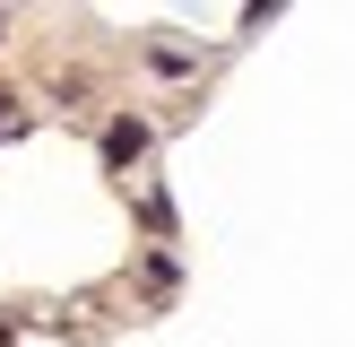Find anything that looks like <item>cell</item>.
Here are the masks:
<instances>
[{"label": "cell", "mask_w": 355, "mask_h": 347, "mask_svg": "<svg viewBox=\"0 0 355 347\" xmlns=\"http://www.w3.org/2000/svg\"><path fill=\"white\" fill-rule=\"evenodd\" d=\"M139 156H148V121H139V113H121L113 130H104V165H139Z\"/></svg>", "instance_id": "obj_1"}, {"label": "cell", "mask_w": 355, "mask_h": 347, "mask_svg": "<svg viewBox=\"0 0 355 347\" xmlns=\"http://www.w3.org/2000/svg\"><path fill=\"white\" fill-rule=\"evenodd\" d=\"M0 139H17V113H0Z\"/></svg>", "instance_id": "obj_2"}]
</instances>
